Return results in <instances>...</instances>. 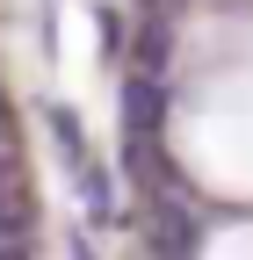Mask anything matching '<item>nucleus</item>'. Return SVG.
I'll return each instance as SVG.
<instances>
[{
  "label": "nucleus",
  "instance_id": "obj_2",
  "mask_svg": "<svg viewBox=\"0 0 253 260\" xmlns=\"http://www.w3.org/2000/svg\"><path fill=\"white\" fill-rule=\"evenodd\" d=\"M123 116H131V130H145V116H160V87L131 80V87H123Z\"/></svg>",
  "mask_w": 253,
  "mask_h": 260
},
{
  "label": "nucleus",
  "instance_id": "obj_1",
  "mask_svg": "<svg viewBox=\"0 0 253 260\" xmlns=\"http://www.w3.org/2000/svg\"><path fill=\"white\" fill-rule=\"evenodd\" d=\"M73 181H80V203H87L94 217H109V210H116V181H109V167H87V159H80Z\"/></svg>",
  "mask_w": 253,
  "mask_h": 260
},
{
  "label": "nucleus",
  "instance_id": "obj_3",
  "mask_svg": "<svg viewBox=\"0 0 253 260\" xmlns=\"http://www.w3.org/2000/svg\"><path fill=\"white\" fill-rule=\"evenodd\" d=\"M0 260H29V253H22V246H15V239H8V246H0Z\"/></svg>",
  "mask_w": 253,
  "mask_h": 260
}]
</instances>
